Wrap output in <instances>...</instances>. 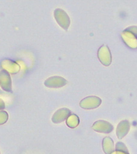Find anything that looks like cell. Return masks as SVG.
Returning a JSON list of instances; mask_svg holds the SVG:
<instances>
[{
    "mask_svg": "<svg viewBox=\"0 0 137 154\" xmlns=\"http://www.w3.org/2000/svg\"><path fill=\"white\" fill-rule=\"evenodd\" d=\"M54 17L61 28L67 31L70 26V18L63 9L56 8L54 11Z\"/></svg>",
    "mask_w": 137,
    "mask_h": 154,
    "instance_id": "cell-1",
    "label": "cell"
},
{
    "mask_svg": "<svg viewBox=\"0 0 137 154\" xmlns=\"http://www.w3.org/2000/svg\"><path fill=\"white\" fill-rule=\"evenodd\" d=\"M101 103H102L101 98L96 96H90V97L83 98V100L80 101L79 106L84 110H92V109L98 108L101 105Z\"/></svg>",
    "mask_w": 137,
    "mask_h": 154,
    "instance_id": "cell-2",
    "label": "cell"
},
{
    "mask_svg": "<svg viewBox=\"0 0 137 154\" xmlns=\"http://www.w3.org/2000/svg\"><path fill=\"white\" fill-rule=\"evenodd\" d=\"M98 57L99 61L104 66H109L112 63L111 51L106 45H103L99 48L98 51Z\"/></svg>",
    "mask_w": 137,
    "mask_h": 154,
    "instance_id": "cell-3",
    "label": "cell"
},
{
    "mask_svg": "<svg viewBox=\"0 0 137 154\" xmlns=\"http://www.w3.org/2000/svg\"><path fill=\"white\" fill-rule=\"evenodd\" d=\"M92 129L101 134H109L113 130V125L106 120H98L93 123Z\"/></svg>",
    "mask_w": 137,
    "mask_h": 154,
    "instance_id": "cell-4",
    "label": "cell"
},
{
    "mask_svg": "<svg viewBox=\"0 0 137 154\" xmlns=\"http://www.w3.org/2000/svg\"><path fill=\"white\" fill-rule=\"evenodd\" d=\"M44 84L49 88H61L67 84V81L61 76H53L46 79Z\"/></svg>",
    "mask_w": 137,
    "mask_h": 154,
    "instance_id": "cell-5",
    "label": "cell"
},
{
    "mask_svg": "<svg viewBox=\"0 0 137 154\" xmlns=\"http://www.w3.org/2000/svg\"><path fill=\"white\" fill-rule=\"evenodd\" d=\"M0 87L3 91H12V79L10 73L4 69L0 71Z\"/></svg>",
    "mask_w": 137,
    "mask_h": 154,
    "instance_id": "cell-6",
    "label": "cell"
},
{
    "mask_svg": "<svg viewBox=\"0 0 137 154\" xmlns=\"http://www.w3.org/2000/svg\"><path fill=\"white\" fill-rule=\"evenodd\" d=\"M70 115H71V111L68 108H61L54 112L51 118V120L54 124H60L67 120Z\"/></svg>",
    "mask_w": 137,
    "mask_h": 154,
    "instance_id": "cell-7",
    "label": "cell"
},
{
    "mask_svg": "<svg viewBox=\"0 0 137 154\" xmlns=\"http://www.w3.org/2000/svg\"><path fill=\"white\" fill-rule=\"evenodd\" d=\"M121 36L125 42V44L128 47H130L131 49H136L137 37L135 35H134L131 32H127V31H124V32H121Z\"/></svg>",
    "mask_w": 137,
    "mask_h": 154,
    "instance_id": "cell-8",
    "label": "cell"
},
{
    "mask_svg": "<svg viewBox=\"0 0 137 154\" xmlns=\"http://www.w3.org/2000/svg\"><path fill=\"white\" fill-rule=\"evenodd\" d=\"M1 66L3 69L6 70L11 74H16L20 71L19 64L11 60H3L1 63Z\"/></svg>",
    "mask_w": 137,
    "mask_h": 154,
    "instance_id": "cell-9",
    "label": "cell"
},
{
    "mask_svg": "<svg viewBox=\"0 0 137 154\" xmlns=\"http://www.w3.org/2000/svg\"><path fill=\"white\" fill-rule=\"evenodd\" d=\"M131 129V125L128 120H121V122L118 124L117 127V136L119 139L123 138L126 135L128 132L130 131Z\"/></svg>",
    "mask_w": 137,
    "mask_h": 154,
    "instance_id": "cell-10",
    "label": "cell"
},
{
    "mask_svg": "<svg viewBox=\"0 0 137 154\" xmlns=\"http://www.w3.org/2000/svg\"><path fill=\"white\" fill-rule=\"evenodd\" d=\"M102 149L105 154H112L115 152L113 140L110 137H105L102 140Z\"/></svg>",
    "mask_w": 137,
    "mask_h": 154,
    "instance_id": "cell-11",
    "label": "cell"
},
{
    "mask_svg": "<svg viewBox=\"0 0 137 154\" xmlns=\"http://www.w3.org/2000/svg\"><path fill=\"white\" fill-rule=\"evenodd\" d=\"M66 125L71 129H74L79 125V116H77L76 115L71 114L66 120Z\"/></svg>",
    "mask_w": 137,
    "mask_h": 154,
    "instance_id": "cell-12",
    "label": "cell"
},
{
    "mask_svg": "<svg viewBox=\"0 0 137 154\" xmlns=\"http://www.w3.org/2000/svg\"><path fill=\"white\" fill-rule=\"evenodd\" d=\"M8 120V115L5 110H0V125H3Z\"/></svg>",
    "mask_w": 137,
    "mask_h": 154,
    "instance_id": "cell-13",
    "label": "cell"
},
{
    "mask_svg": "<svg viewBox=\"0 0 137 154\" xmlns=\"http://www.w3.org/2000/svg\"><path fill=\"white\" fill-rule=\"evenodd\" d=\"M125 31H127V32H131L132 34L135 35L137 37V26H129L126 29Z\"/></svg>",
    "mask_w": 137,
    "mask_h": 154,
    "instance_id": "cell-14",
    "label": "cell"
},
{
    "mask_svg": "<svg viewBox=\"0 0 137 154\" xmlns=\"http://www.w3.org/2000/svg\"><path fill=\"white\" fill-rule=\"evenodd\" d=\"M112 154H130L129 152L121 151V150H115V152Z\"/></svg>",
    "mask_w": 137,
    "mask_h": 154,
    "instance_id": "cell-15",
    "label": "cell"
},
{
    "mask_svg": "<svg viewBox=\"0 0 137 154\" xmlns=\"http://www.w3.org/2000/svg\"><path fill=\"white\" fill-rule=\"evenodd\" d=\"M4 108H5V103H4V101L0 98V110H4Z\"/></svg>",
    "mask_w": 137,
    "mask_h": 154,
    "instance_id": "cell-16",
    "label": "cell"
}]
</instances>
